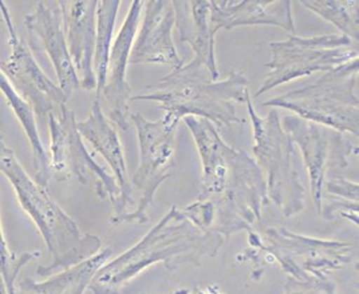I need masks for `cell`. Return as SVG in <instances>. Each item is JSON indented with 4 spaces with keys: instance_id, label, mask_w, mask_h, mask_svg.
<instances>
[{
    "instance_id": "cell-1",
    "label": "cell",
    "mask_w": 359,
    "mask_h": 294,
    "mask_svg": "<svg viewBox=\"0 0 359 294\" xmlns=\"http://www.w3.org/2000/svg\"><path fill=\"white\" fill-rule=\"evenodd\" d=\"M200 154L203 176L197 200L215 207L212 230L224 241L239 232H254L269 205L267 182L262 169L245 151L226 145L213 123L203 118L185 117Z\"/></svg>"
},
{
    "instance_id": "cell-2",
    "label": "cell",
    "mask_w": 359,
    "mask_h": 294,
    "mask_svg": "<svg viewBox=\"0 0 359 294\" xmlns=\"http://www.w3.org/2000/svg\"><path fill=\"white\" fill-rule=\"evenodd\" d=\"M224 238L213 230H201L181 209L172 206L138 244L102 265L90 282L93 294H121V289L149 266L163 262L169 270L185 264L200 265L215 257Z\"/></svg>"
},
{
    "instance_id": "cell-3",
    "label": "cell",
    "mask_w": 359,
    "mask_h": 294,
    "mask_svg": "<svg viewBox=\"0 0 359 294\" xmlns=\"http://www.w3.org/2000/svg\"><path fill=\"white\" fill-rule=\"evenodd\" d=\"M250 98V80L239 69L229 76L213 80L210 70L194 58L163 78L157 85L145 88V92L132 97L135 101H153L165 113L181 120L185 117L203 118L217 127L244 123L236 114L235 103Z\"/></svg>"
},
{
    "instance_id": "cell-4",
    "label": "cell",
    "mask_w": 359,
    "mask_h": 294,
    "mask_svg": "<svg viewBox=\"0 0 359 294\" xmlns=\"http://www.w3.org/2000/svg\"><path fill=\"white\" fill-rule=\"evenodd\" d=\"M0 172L10 181L19 204L36 225L53 257V262L48 266L36 269L39 277H50L60 273L100 251L101 239L97 235L81 233L74 220L50 197L47 189L26 173L14 150L7 146L1 132Z\"/></svg>"
},
{
    "instance_id": "cell-5",
    "label": "cell",
    "mask_w": 359,
    "mask_h": 294,
    "mask_svg": "<svg viewBox=\"0 0 359 294\" xmlns=\"http://www.w3.org/2000/svg\"><path fill=\"white\" fill-rule=\"evenodd\" d=\"M358 58L330 70L314 83L291 90L263 102L264 107L285 108L294 115L358 138Z\"/></svg>"
},
{
    "instance_id": "cell-6",
    "label": "cell",
    "mask_w": 359,
    "mask_h": 294,
    "mask_svg": "<svg viewBox=\"0 0 359 294\" xmlns=\"http://www.w3.org/2000/svg\"><path fill=\"white\" fill-rule=\"evenodd\" d=\"M247 108L254 127V155L257 166L266 174L269 202L280 209L285 218L304 210L306 188L302 183L299 160L295 144L282 127L276 108L267 117H260L251 98Z\"/></svg>"
},
{
    "instance_id": "cell-7",
    "label": "cell",
    "mask_w": 359,
    "mask_h": 294,
    "mask_svg": "<svg viewBox=\"0 0 359 294\" xmlns=\"http://www.w3.org/2000/svg\"><path fill=\"white\" fill-rule=\"evenodd\" d=\"M130 118L137 129L140 164L130 181L129 210L121 222L147 223L149 222L148 209L156 192L173 172L175 139L180 122L168 114L156 122L140 113L130 114Z\"/></svg>"
},
{
    "instance_id": "cell-8",
    "label": "cell",
    "mask_w": 359,
    "mask_h": 294,
    "mask_svg": "<svg viewBox=\"0 0 359 294\" xmlns=\"http://www.w3.org/2000/svg\"><path fill=\"white\" fill-rule=\"evenodd\" d=\"M272 54L267 76L255 98L302 76L342 66L358 58V43L342 34L297 36L290 35L285 41L269 43Z\"/></svg>"
},
{
    "instance_id": "cell-9",
    "label": "cell",
    "mask_w": 359,
    "mask_h": 294,
    "mask_svg": "<svg viewBox=\"0 0 359 294\" xmlns=\"http://www.w3.org/2000/svg\"><path fill=\"white\" fill-rule=\"evenodd\" d=\"M250 242L271 255L290 279L297 281L327 279L331 272L350 264L353 253L350 244L297 234L285 227H269L264 232V241L252 232Z\"/></svg>"
},
{
    "instance_id": "cell-10",
    "label": "cell",
    "mask_w": 359,
    "mask_h": 294,
    "mask_svg": "<svg viewBox=\"0 0 359 294\" xmlns=\"http://www.w3.org/2000/svg\"><path fill=\"white\" fill-rule=\"evenodd\" d=\"M282 127L303 154L313 201L316 211L320 213L326 181L330 176L342 174L348 166V157L358 153V145L351 142L344 132L297 115H285Z\"/></svg>"
},
{
    "instance_id": "cell-11",
    "label": "cell",
    "mask_w": 359,
    "mask_h": 294,
    "mask_svg": "<svg viewBox=\"0 0 359 294\" xmlns=\"http://www.w3.org/2000/svg\"><path fill=\"white\" fill-rule=\"evenodd\" d=\"M50 130V174L58 181L74 178L81 183H86L89 176H94L97 194L100 198H109L111 204L118 198L120 188L114 176L107 174L89 154L83 144V138L76 129L74 111L69 110L66 104L60 107V115L54 113L48 118Z\"/></svg>"
},
{
    "instance_id": "cell-12",
    "label": "cell",
    "mask_w": 359,
    "mask_h": 294,
    "mask_svg": "<svg viewBox=\"0 0 359 294\" xmlns=\"http://www.w3.org/2000/svg\"><path fill=\"white\" fill-rule=\"evenodd\" d=\"M0 13L7 27L10 46V55L0 63V71L6 75L19 95L29 102L39 122H43L57 107L66 104L67 97L39 67L29 47L18 35L11 14L1 0Z\"/></svg>"
},
{
    "instance_id": "cell-13",
    "label": "cell",
    "mask_w": 359,
    "mask_h": 294,
    "mask_svg": "<svg viewBox=\"0 0 359 294\" xmlns=\"http://www.w3.org/2000/svg\"><path fill=\"white\" fill-rule=\"evenodd\" d=\"M142 7L144 1L141 0H135L130 4L123 24L110 50L105 88L102 90V95L105 97L106 117L121 130L130 129L129 117L132 88L126 82V67L138 29Z\"/></svg>"
},
{
    "instance_id": "cell-14",
    "label": "cell",
    "mask_w": 359,
    "mask_h": 294,
    "mask_svg": "<svg viewBox=\"0 0 359 294\" xmlns=\"http://www.w3.org/2000/svg\"><path fill=\"white\" fill-rule=\"evenodd\" d=\"M25 26L31 38L45 50L55 70L60 88L69 99L81 85L67 48L62 3L38 1L34 11L25 18Z\"/></svg>"
},
{
    "instance_id": "cell-15",
    "label": "cell",
    "mask_w": 359,
    "mask_h": 294,
    "mask_svg": "<svg viewBox=\"0 0 359 294\" xmlns=\"http://www.w3.org/2000/svg\"><path fill=\"white\" fill-rule=\"evenodd\" d=\"M76 129L83 139H86L97 153H100L111 169L113 176L120 188V195L113 202L114 214L113 223H121L129 210L130 201V181L128 176L123 148L114 125L106 117L100 99H95L91 106L89 117L82 122H76Z\"/></svg>"
},
{
    "instance_id": "cell-16",
    "label": "cell",
    "mask_w": 359,
    "mask_h": 294,
    "mask_svg": "<svg viewBox=\"0 0 359 294\" xmlns=\"http://www.w3.org/2000/svg\"><path fill=\"white\" fill-rule=\"evenodd\" d=\"M144 22L140 34L135 36L129 62L169 64L173 70L180 69L184 60L180 58L172 31L175 27V10L169 0L144 1Z\"/></svg>"
},
{
    "instance_id": "cell-17",
    "label": "cell",
    "mask_w": 359,
    "mask_h": 294,
    "mask_svg": "<svg viewBox=\"0 0 359 294\" xmlns=\"http://www.w3.org/2000/svg\"><path fill=\"white\" fill-rule=\"evenodd\" d=\"M66 42L79 85L85 90L97 88V79L93 70V59L97 36V0L60 1Z\"/></svg>"
},
{
    "instance_id": "cell-18",
    "label": "cell",
    "mask_w": 359,
    "mask_h": 294,
    "mask_svg": "<svg viewBox=\"0 0 359 294\" xmlns=\"http://www.w3.org/2000/svg\"><path fill=\"white\" fill-rule=\"evenodd\" d=\"M210 23L216 32L243 26H276L295 35L288 0H210Z\"/></svg>"
},
{
    "instance_id": "cell-19",
    "label": "cell",
    "mask_w": 359,
    "mask_h": 294,
    "mask_svg": "<svg viewBox=\"0 0 359 294\" xmlns=\"http://www.w3.org/2000/svg\"><path fill=\"white\" fill-rule=\"evenodd\" d=\"M175 23L179 31L180 41L189 44L198 59L217 80L220 73L217 70L215 57V35L216 29L210 23V6L207 0H175Z\"/></svg>"
},
{
    "instance_id": "cell-20",
    "label": "cell",
    "mask_w": 359,
    "mask_h": 294,
    "mask_svg": "<svg viewBox=\"0 0 359 294\" xmlns=\"http://www.w3.org/2000/svg\"><path fill=\"white\" fill-rule=\"evenodd\" d=\"M111 257V250L98 251L88 260L74 265L60 273L47 277L42 282L35 279H22L15 294H83L98 269Z\"/></svg>"
},
{
    "instance_id": "cell-21",
    "label": "cell",
    "mask_w": 359,
    "mask_h": 294,
    "mask_svg": "<svg viewBox=\"0 0 359 294\" xmlns=\"http://www.w3.org/2000/svg\"><path fill=\"white\" fill-rule=\"evenodd\" d=\"M0 91L4 94L7 102L13 111L15 113L18 120L20 122L26 136L29 139L32 153V166H34V181L47 189L48 182L51 179L48 155L46 153L45 146L42 144L41 135L38 132V126L35 123V115L29 102L19 95L6 75L0 71Z\"/></svg>"
},
{
    "instance_id": "cell-22",
    "label": "cell",
    "mask_w": 359,
    "mask_h": 294,
    "mask_svg": "<svg viewBox=\"0 0 359 294\" xmlns=\"http://www.w3.org/2000/svg\"><path fill=\"white\" fill-rule=\"evenodd\" d=\"M120 0H102L97 6V36L93 59V70L97 79V98L101 101L105 88L107 63L110 55V44L116 24V18L120 8Z\"/></svg>"
},
{
    "instance_id": "cell-23",
    "label": "cell",
    "mask_w": 359,
    "mask_h": 294,
    "mask_svg": "<svg viewBox=\"0 0 359 294\" xmlns=\"http://www.w3.org/2000/svg\"><path fill=\"white\" fill-rule=\"evenodd\" d=\"M300 4L329 20L341 29L342 35L358 43V0H304Z\"/></svg>"
},
{
    "instance_id": "cell-24",
    "label": "cell",
    "mask_w": 359,
    "mask_h": 294,
    "mask_svg": "<svg viewBox=\"0 0 359 294\" xmlns=\"http://www.w3.org/2000/svg\"><path fill=\"white\" fill-rule=\"evenodd\" d=\"M41 251H25V253H15L10 249L6 237L3 233L1 220H0V279L3 281L6 290L8 294L16 293V279L19 272L23 266L31 262L32 260L38 258Z\"/></svg>"
},
{
    "instance_id": "cell-25",
    "label": "cell",
    "mask_w": 359,
    "mask_h": 294,
    "mask_svg": "<svg viewBox=\"0 0 359 294\" xmlns=\"http://www.w3.org/2000/svg\"><path fill=\"white\" fill-rule=\"evenodd\" d=\"M182 214L201 230H212L215 222V207L210 201L197 200L195 204L181 209Z\"/></svg>"
},
{
    "instance_id": "cell-26",
    "label": "cell",
    "mask_w": 359,
    "mask_h": 294,
    "mask_svg": "<svg viewBox=\"0 0 359 294\" xmlns=\"http://www.w3.org/2000/svg\"><path fill=\"white\" fill-rule=\"evenodd\" d=\"M285 294H338L337 285L329 279L322 281H297L287 279Z\"/></svg>"
},
{
    "instance_id": "cell-27",
    "label": "cell",
    "mask_w": 359,
    "mask_h": 294,
    "mask_svg": "<svg viewBox=\"0 0 359 294\" xmlns=\"http://www.w3.org/2000/svg\"><path fill=\"white\" fill-rule=\"evenodd\" d=\"M358 183L346 179L342 174L330 176L325 183V197L330 194L344 201L358 202Z\"/></svg>"
},
{
    "instance_id": "cell-28",
    "label": "cell",
    "mask_w": 359,
    "mask_h": 294,
    "mask_svg": "<svg viewBox=\"0 0 359 294\" xmlns=\"http://www.w3.org/2000/svg\"><path fill=\"white\" fill-rule=\"evenodd\" d=\"M189 294H225L217 284H204L198 285Z\"/></svg>"
},
{
    "instance_id": "cell-29",
    "label": "cell",
    "mask_w": 359,
    "mask_h": 294,
    "mask_svg": "<svg viewBox=\"0 0 359 294\" xmlns=\"http://www.w3.org/2000/svg\"><path fill=\"white\" fill-rule=\"evenodd\" d=\"M0 294H8L7 293V290H6V286H4L1 279H0Z\"/></svg>"
},
{
    "instance_id": "cell-30",
    "label": "cell",
    "mask_w": 359,
    "mask_h": 294,
    "mask_svg": "<svg viewBox=\"0 0 359 294\" xmlns=\"http://www.w3.org/2000/svg\"><path fill=\"white\" fill-rule=\"evenodd\" d=\"M170 294H189V290H187V289H180V290H176V292H173V293Z\"/></svg>"
}]
</instances>
